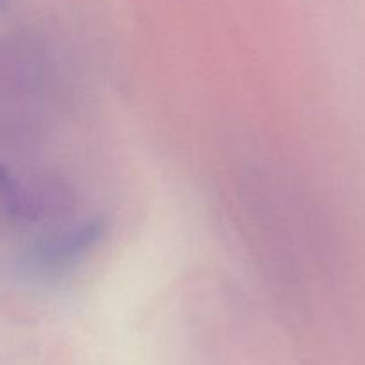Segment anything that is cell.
I'll return each mask as SVG.
<instances>
[{"label":"cell","instance_id":"obj_1","mask_svg":"<svg viewBox=\"0 0 365 365\" xmlns=\"http://www.w3.org/2000/svg\"><path fill=\"white\" fill-rule=\"evenodd\" d=\"M100 227L98 223H89L84 227L77 228L73 232H68L63 237L52 239L46 242L41 250V259L48 269L59 266H66L71 259H77L84 252H88L96 239L100 237Z\"/></svg>","mask_w":365,"mask_h":365},{"label":"cell","instance_id":"obj_2","mask_svg":"<svg viewBox=\"0 0 365 365\" xmlns=\"http://www.w3.org/2000/svg\"><path fill=\"white\" fill-rule=\"evenodd\" d=\"M4 4H6V0H0V6H4Z\"/></svg>","mask_w":365,"mask_h":365}]
</instances>
